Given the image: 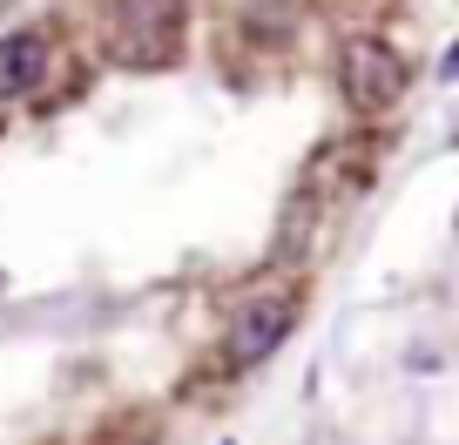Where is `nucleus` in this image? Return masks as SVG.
I'll list each match as a JSON object with an SVG mask.
<instances>
[{
    "instance_id": "obj_5",
    "label": "nucleus",
    "mask_w": 459,
    "mask_h": 445,
    "mask_svg": "<svg viewBox=\"0 0 459 445\" xmlns=\"http://www.w3.org/2000/svg\"><path fill=\"white\" fill-rule=\"evenodd\" d=\"M439 74H446V81H459V41H453V47H446V61H439Z\"/></svg>"
},
{
    "instance_id": "obj_4",
    "label": "nucleus",
    "mask_w": 459,
    "mask_h": 445,
    "mask_svg": "<svg viewBox=\"0 0 459 445\" xmlns=\"http://www.w3.org/2000/svg\"><path fill=\"white\" fill-rule=\"evenodd\" d=\"M41 74H48V34L41 28H21L0 41V101L41 88Z\"/></svg>"
},
{
    "instance_id": "obj_2",
    "label": "nucleus",
    "mask_w": 459,
    "mask_h": 445,
    "mask_svg": "<svg viewBox=\"0 0 459 445\" xmlns=\"http://www.w3.org/2000/svg\"><path fill=\"white\" fill-rule=\"evenodd\" d=\"M338 81H344V101L351 108H392L405 95V61L392 55L385 41H351L338 61Z\"/></svg>"
},
{
    "instance_id": "obj_1",
    "label": "nucleus",
    "mask_w": 459,
    "mask_h": 445,
    "mask_svg": "<svg viewBox=\"0 0 459 445\" xmlns=\"http://www.w3.org/2000/svg\"><path fill=\"white\" fill-rule=\"evenodd\" d=\"M183 41V0H122L115 7V55L122 61H169Z\"/></svg>"
},
{
    "instance_id": "obj_3",
    "label": "nucleus",
    "mask_w": 459,
    "mask_h": 445,
    "mask_svg": "<svg viewBox=\"0 0 459 445\" xmlns=\"http://www.w3.org/2000/svg\"><path fill=\"white\" fill-rule=\"evenodd\" d=\"M290 324H298V304L290 297H257V304H244V311L230 317V364H264L277 345L290 338Z\"/></svg>"
}]
</instances>
